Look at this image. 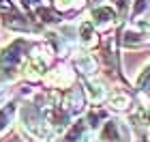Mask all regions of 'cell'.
<instances>
[{"label":"cell","mask_w":150,"mask_h":142,"mask_svg":"<svg viewBox=\"0 0 150 142\" xmlns=\"http://www.w3.org/2000/svg\"><path fill=\"white\" fill-rule=\"evenodd\" d=\"M13 110H15V108H13V106H6V108H2V110H0V131H2L4 127H6V121L11 118Z\"/></svg>","instance_id":"2"},{"label":"cell","mask_w":150,"mask_h":142,"mask_svg":"<svg viewBox=\"0 0 150 142\" xmlns=\"http://www.w3.org/2000/svg\"><path fill=\"white\" fill-rule=\"evenodd\" d=\"M92 15L94 17H97V19H94V22H101V24H105V22H110V19H114V11L112 9H107V6H101V9H97V11H94L92 13Z\"/></svg>","instance_id":"1"}]
</instances>
